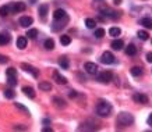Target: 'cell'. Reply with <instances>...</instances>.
Wrapping results in <instances>:
<instances>
[{"label":"cell","mask_w":152,"mask_h":132,"mask_svg":"<svg viewBox=\"0 0 152 132\" xmlns=\"http://www.w3.org/2000/svg\"><path fill=\"white\" fill-rule=\"evenodd\" d=\"M43 132H52V128L50 127H49V128H48V127L43 128Z\"/></svg>","instance_id":"obj_41"},{"label":"cell","mask_w":152,"mask_h":132,"mask_svg":"<svg viewBox=\"0 0 152 132\" xmlns=\"http://www.w3.org/2000/svg\"><path fill=\"white\" fill-rule=\"evenodd\" d=\"M60 43L63 46H69L70 43H71V38H70L69 35H61V36H60Z\"/></svg>","instance_id":"obj_26"},{"label":"cell","mask_w":152,"mask_h":132,"mask_svg":"<svg viewBox=\"0 0 152 132\" xmlns=\"http://www.w3.org/2000/svg\"><path fill=\"white\" fill-rule=\"evenodd\" d=\"M133 100L135 103H141V104H147L148 103V96L144 93H134L133 95Z\"/></svg>","instance_id":"obj_8"},{"label":"cell","mask_w":152,"mask_h":132,"mask_svg":"<svg viewBox=\"0 0 152 132\" xmlns=\"http://www.w3.org/2000/svg\"><path fill=\"white\" fill-rule=\"evenodd\" d=\"M113 3H115L116 6H119V4H121V0H113Z\"/></svg>","instance_id":"obj_40"},{"label":"cell","mask_w":152,"mask_h":132,"mask_svg":"<svg viewBox=\"0 0 152 132\" xmlns=\"http://www.w3.org/2000/svg\"><path fill=\"white\" fill-rule=\"evenodd\" d=\"M21 68H23L24 71H25V73H29L34 78H38V77H39V71H38V70L35 68V67H32L31 64L23 63V64H21Z\"/></svg>","instance_id":"obj_4"},{"label":"cell","mask_w":152,"mask_h":132,"mask_svg":"<svg viewBox=\"0 0 152 132\" xmlns=\"http://www.w3.org/2000/svg\"><path fill=\"white\" fill-rule=\"evenodd\" d=\"M38 36V29H29V31H27V38H29V39H35V38Z\"/></svg>","instance_id":"obj_31"},{"label":"cell","mask_w":152,"mask_h":132,"mask_svg":"<svg viewBox=\"0 0 152 132\" xmlns=\"http://www.w3.org/2000/svg\"><path fill=\"white\" fill-rule=\"evenodd\" d=\"M14 96H15V92H14L13 89H6L4 91V97H7V99H13Z\"/></svg>","instance_id":"obj_33"},{"label":"cell","mask_w":152,"mask_h":132,"mask_svg":"<svg viewBox=\"0 0 152 132\" xmlns=\"http://www.w3.org/2000/svg\"><path fill=\"white\" fill-rule=\"evenodd\" d=\"M32 22H34V20L31 17H27V15H24V17L20 18V25L24 28H28L29 25H32Z\"/></svg>","instance_id":"obj_12"},{"label":"cell","mask_w":152,"mask_h":132,"mask_svg":"<svg viewBox=\"0 0 152 132\" xmlns=\"http://www.w3.org/2000/svg\"><path fill=\"white\" fill-rule=\"evenodd\" d=\"M140 25H142L144 28H149V29H152V20H149V18H141V20H140Z\"/></svg>","instance_id":"obj_22"},{"label":"cell","mask_w":152,"mask_h":132,"mask_svg":"<svg viewBox=\"0 0 152 132\" xmlns=\"http://www.w3.org/2000/svg\"><path fill=\"white\" fill-rule=\"evenodd\" d=\"M148 125L152 127V114H149V117H148Z\"/></svg>","instance_id":"obj_39"},{"label":"cell","mask_w":152,"mask_h":132,"mask_svg":"<svg viewBox=\"0 0 152 132\" xmlns=\"http://www.w3.org/2000/svg\"><path fill=\"white\" fill-rule=\"evenodd\" d=\"M14 129H15V131H25V129H27V127H24V125H15V127H14Z\"/></svg>","instance_id":"obj_35"},{"label":"cell","mask_w":152,"mask_h":132,"mask_svg":"<svg viewBox=\"0 0 152 132\" xmlns=\"http://www.w3.org/2000/svg\"><path fill=\"white\" fill-rule=\"evenodd\" d=\"M23 92H24V95L27 96V97H29V99H35V91H34V88L24 86L23 88Z\"/></svg>","instance_id":"obj_16"},{"label":"cell","mask_w":152,"mask_h":132,"mask_svg":"<svg viewBox=\"0 0 152 132\" xmlns=\"http://www.w3.org/2000/svg\"><path fill=\"white\" fill-rule=\"evenodd\" d=\"M116 123L119 125L120 128H126V127H130V125H133L134 124V117L133 114L130 113H120L117 115V118H116Z\"/></svg>","instance_id":"obj_1"},{"label":"cell","mask_w":152,"mask_h":132,"mask_svg":"<svg viewBox=\"0 0 152 132\" xmlns=\"http://www.w3.org/2000/svg\"><path fill=\"white\" fill-rule=\"evenodd\" d=\"M130 73L133 77H141L142 75V68L141 67H133V68L130 70Z\"/></svg>","instance_id":"obj_25"},{"label":"cell","mask_w":152,"mask_h":132,"mask_svg":"<svg viewBox=\"0 0 152 132\" xmlns=\"http://www.w3.org/2000/svg\"><path fill=\"white\" fill-rule=\"evenodd\" d=\"M112 79H113V74L110 71H103L98 75V81L102 82V83H109Z\"/></svg>","instance_id":"obj_5"},{"label":"cell","mask_w":152,"mask_h":132,"mask_svg":"<svg viewBox=\"0 0 152 132\" xmlns=\"http://www.w3.org/2000/svg\"><path fill=\"white\" fill-rule=\"evenodd\" d=\"M53 79H55L59 85H66L67 83V79H66V77H63L61 74L59 73V71H53Z\"/></svg>","instance_id":"obj_10"},{"label":"cell","mask_w":152,"mask_h":132,"mask_svg":"<svg viewBox=\"0 0 152 132\" xmlns=\"http://www.w3.org/2000/svg\"><path fill=\"white\" fill-rule=\"evenodd\" d=\"M95 25H96V21L92 18H87L85 20V27L88 28V29H94L95 28Z\"/></svg>","instance_id":"obj_28"},{"label":"cell","mask_w":152,"mask_h":132,"mask_svg":"<svg viewBox=\"0 0 152 132\" xmlns=\"http://www.w3.org/2000/svg\"><path fill=\"white\" fill-rule=\"evenodd\" d=\"M59 64H60V67H61L63 70H69V67H70L69 59H66V57H61V59H59Z\"/></svg>","instance_id":"obj_23"},{"label":"cell","mask_w":152,"mask_h":132,"mask_svg":"<svg viewBox=\"0 0 152 132\" xmlns=\"http://www.w3.org/2000/svg\"><path fill=\"white\" fill-rule=\"evenodd\" d=\"M102 13L105 14L106 17H109V18H112V20L119 18V13H115V11H112L110 9H107V7H105V9H102Z\"/></svg>","instance_id":"obj_13"},{"label":"cell","mask_w":152,"mask_h":132,"mask_svg":"<svg viewBox=\"0 0 152 132\" xmlns=\"http://www.w3.org/2000/svg\"><path fill=\"white\" fill-rule=\"evenodd\" d=\"M10 33L9 32H0V46H4L10 42Z\"/></svg>","instance_id":"obj_14"},{"label":"cell","mask_w":152,"mask_h":132,"mask_svg":"<svg viewBox=\"0 0 152 132\" xmlns=\"http://www.w3.org/2000/svg\"><path fill=\"white\" fill-rule=\"evenodd\" d=\"M126 54L127 56H135L137 54V47L134 45H129L126 47Z\"/></svg>","instance_id":"obj_21"},{"label":"cell","mask_w":152,"mask_h":132,"mask_svg":"<svg viewBox=\"0 0 152 132\" xmlns=\"http://www.w3.org/2000/svg\"><path fill=\"white\" fill-rule=\"evenodd\" d=\"M145 59H147V61H148V63H152V51H149V53H147V57H145Z\"/></svg>","instance_id":"obj_37"},{"label":"cell","mask_w":152,"mask_h":132,"mask_svg":"<svg viewBox=\"0 0 152 132\" xmlns=\"http://www.w3.org/2000/svg\"><path fill=\"white\" fill-rule=\"evenodd\" d=\"M38 10H39V14H41L42 18H45L48 14H49V6H48V4H41Z\"/></svg>","instance_id":"obj_20"},{"label":"cell","mask_w":152,"mask_h":132,"mask_svg":"<svg viewBox=\"0 0 152 132\" xmlns=\"http://www.w3.org/2000/svg\"><path fill=\"white\" fill-rule=\"evenodd\" d=\"M27 9L25 3L23 1H15V3H11V14H17V13H21L24 10Z\"/></svg>","instance_id":"obj_6"},{"label":"cell","mask_w":152,"mask_h":132,"mask_svg":"<svg viewBox=\"0 0 152 132\" xmlns=\"http://www.w3.org/2000/svg\"><path fill=\"white\" fill-rule=\"evenodd\" d=\"M14 104H15V107H17V109L23 110V111H25V113L28 114V109H27V107H24V106L21 104V103H14Z\"/></svg>","instance_id":"obj_34"},{"label":"cell","mask_w":152,"mask_h":132,"mask_svg":"<svg viewBox=\"0 0 152 132\" xmlns=\"http://www.w3.org/2000/svg\"><path fill=\"white\" fill-rule=\"evenodd\" d=\"M120 28H117V27H112L110 29H109V33H110V36H113V38H116V36H119L120 35Z\"/></svg>","instance_id":"obj_30"},{"label":"cell","mask_w":152,"mask_h":132,"mask_svg":"<svg viewBox=\"0 0 152 132\" xmlns=\"http://www.w3.org/2000/svg\"><path fill=\"white\" fill-rule=\"evenodd\" d=\"M28 46V38L25 36H18L17 38V47H18L20 50H23Z\"/></svg>","instance_id":"obj_11"},{"label":"cell","mask_w":152,"mask_h":132,"mask_svg":"<svg viewBox=\"0 0 152 132\" xmlns=\"http://www.w3.org/2000/svg\"><path fill=\"white\" fill-rule=\"evenodd\" d=\"M64 17H67V13L61 9H57L55 13H53V18L55 20H61V18H64Z\"/></svg>","instance_id":"obj_18"},{"label":"cell","mask_w":152,"mask_h":132,"mask_svg":"<svg viewBox=\"0 0 152 132\" xmlns=\"http://www.w3.org/2000/svg\"><path fill=\"white\" fill-rule=\"evenodd\" d=\"M43 46H45L46 50H53L55 49V42H53V39H46L43 42Z\"/></svg>","instance_id":"obj_24"},{"label":"cell","mask_w":152,"mask_h":132,"mask_svg":"<svg viewBox=\"0 0 152 132\" xmlns=\"http://www.w3.org/2000/svg\"><path fill=\"white\" fill-rule=\"evenodd\" d=\"M101 61L103 64H113L115 63V56H113L112 51H105V53L101 56Z\"/></svg>","instance_id":"obj_7"},{"label":"cell","mask_w":152,"mask_h":132,"mask_svg":"<svg viewBox=\"0 0 152 132\" xmlns=\"http://www.w3.org/2000/svg\"><path fill=\"white\" fill-rule=\"evenodd\" d=\"M39 89H41V91L49 92V91L52 89V85H50V83H49L48 81H43V82H41V83H39Z\"/></svg>","instance_id":"obj_27"},{"label":"cell","mask_w":152,"mask_h":132,"mask_svg":"<svg viewBox=\"0 0 152 132\" xmlns=\"http://www.w3.org/2000/svg\"><path fill=\"white\" fill-rule=\"evenodd\" d=\"M137 36L141 39V41H148L149 39V33L147 31H138L137 32Z\"/></svg>","instance_id":"obj_29"},{"label":"cell","mask_w":152,"mask_h":132,"mask_svg":"<svg viewBox=\"0 0 152 132\" xmlns=\"http://www.w3.org/2000/svg\"><path fill=\"white\" fill-rule=\"evenodd\" d=\"M105 36V29L103 28H98V29H95V38H98V39H101V38Z\"/></svg>","instance_id":"obj_32"},{"label":"cell","mask_w":152,"mask_h":132,"mask_svg":"<svg viewBox=\"0 0 152 132\" xmlns=\"http://www.w3.org/2000/svg\"><path fill=\"white\" fill-rule=\"evenodd\" d=\"M84 68H85V71H87L88 74H91V75H95V74L98 73V65L95 63H91V61L85 63Z\"/></svg>","instance_id":"obj_9"},{"label":"cell","mask_w":152,"mask_h":132,"mask_svg":"<svg viewBox=\"0 0 152 132\" xmlns=\"http://www.w3.org/2000/svg\"><path fill=\"white\" fill-rule=\"evenodd\" d=\"M7 61H9V59H7L6 56H1V54H0V64H6Z\"/></svg>","instance_id":"obj_36"},{"label":"cell","mask_w":152,"mask_h":132,"mask_svg":"<svg viewBox=\"0 0 152 132\" xmlns=\"http://www.w3.org/2000/svg\"><path fill=\"white\" fill-rule=\"evenodd\" d=\"M124 47V42L121 41V39H115V41L112 42V49L113 50H121Z\"/></svg>","instance_id":"obj_15"},{"label":"cell","mask_w":152,"mask_h":132,"mask_svg":"<svg viewBox=\"0 0 152 132\" xmlns=\"http://www.w3.org/2000/svg\"><path fill=\"white\" fill-rule=\"evenodd\" d=\"M6 75H7V83L10 86H15L17 85V71H15V68H11V67L7 68Z\"/></svg>","instance_id":"obj_3"},{"label":"cell","mask_w":152,"mask_h":132,"mask_svg":"<svg viewBox=\"0 0 152 132\" xmlns=\"http://www.w3.org/2000/svg\"><path fill=\"white\" fill-rule=\"evenodd\" d=\"M11 14V4H6L0 7V15L1 17H7Z\"/></svg>","instance_id":"obj_17"},{"label":"cell","mask_w":152,"mask_h":132,"mask_svg":"<svg viewBox=\"0 0 152 132\" xmlns=\"http://www.w3.org/2000/svg\"><path fill=\"white\" fill-rule=\"evenodd\" d=\"M96 114L99 117H109L112 114V104L106 100H99L96 104Z\"/></svg>","instance_id":"obj_2"},{"label":"cell","mask_w":152,"mask_h":132,"mask_svg":"<svg viewBox=\"0 0 152 132\" xmlns=\"http://www.w3.org/2000/svg\"><path fill=\"white\" fill-rule=\"evenodd\" d=\"M69 96H70V99H74V97L77 96V92H75V91H70L69 92Z\"/></svg>","instance_id":"obj_38"},{"label":"cell","mask_w":152,"mask_h":132,"mask_svg":"<svg viewBox=\"0 0 152 132\" xmlns=\"http://www.w3.org/2000/svg\"><path fill=\"white\" fill-rule=\"evenodd\" d=\"M53 104H55V107H57V109H64L66 102L63 100V99H60V97H53Z\"/></svg>","instance_id":"obj_19"}]
</instances>
